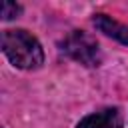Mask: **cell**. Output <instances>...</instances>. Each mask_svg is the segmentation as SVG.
<instances>
[{
    "instance_id": "3957f363",
    "label": "cell",
    "mask_w": 128,
    "mask_h": 128,
    "mask_svg": "<svg viewBox=\"0 0 128 128\" xmlns=\"http://www.w3.org/2000/svg\"><path fill=\"white\" fill-rule=\"evenodd\" d=\"M122 112L118 108H104L100 112L84 116L76 128H122Z\"/></svg>"
},
{
    "instance_id": "7a4b0ae2",
    "label": "cell",
    "mask_w": 128,
    "mask_h": 128,
    "mask_svg": "<svg viewBox=\"0 0 128 128\" xmlns=\"http://www.w3.org/2000/svg\"><path fill=\"white\" fill-rule=\"evenodd\" d=\"M60 46H62L64 54H68L72 60H76L84 66L94 68V66L102 64V50H100L96 38L84 30H72L70 34L64 36Z\"/></svg>"
},
{
    "instance_id": "5b68a950",
    "label": "cell",
    "mask_w": 128,
    "mask_h": 128,
    "mask_svg": "<svg viewBox=\"0 0 128 128\" xmlns=\"http://www.w3.org/2000/svg\"><path fill=\"white\" fill-rule=\"evenodd\" d=\"M20 12H22V8L18 4H14V2H4V6H2V18L4 20H12Z\"/></svg>"
},
{
    "instance_id": "6da1fadb",
    "label": "cell",
    "mask_w": 128,
    "mask_h": 128,
    "mask_svg": "<svg viewBox=\"0 0 128 128\" xmlns=\"http://www.w3.org/2000/svg\"><path fill=\"white\" fill-rule=\"evenodd\" d=\"M2 52L6 58L22 70H36L44 64V50L36 36L28 30H4L2 32Z\"/></svg>"
},
{
    "instance_id": "277c9868",
    "label": "cell",
    "mask_w": 128,
    "mask_h": 128,
    "mask_svg": "<svg viewBox=\"0 0 128 128\" xmlns=\"http://www.w3.org/2000/svg\"><path fill=\"white\" fill-rule=\"evenodd\" d=\"M92 24H94L100 32H104L106 36H110V38L118 40L120 44L128 46V26H126V24L114 20V18L108 16V14H94Z\"/></svg>"
}]
</instances>
